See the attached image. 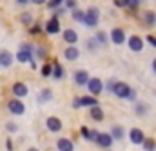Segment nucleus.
I'll return each instance as SVG.
<instances>
[{
  "instance_id": "4",
  "label": "nucleus",
  "mask_w": 156,
  "mask_h": 151,
  "mask_svg": "<svg viewBox=\"0 0 156 151\" xmlns=\"http://www.w3.org/2000/svg\"><path fill=\"white\" fill-rule=\"evenodd\" d=\"M113 93L116 95L118 98H127L129 93H131V87H129V84H125V82H116Z\"/></svg>"
},
{
  "instance_id": "11",
  "label": "nucleus",
  "mask_w": 156,
  "mask_h": 151,
  "mask_svg": "<svg viewBox=\"0 0 156 151\" xmlns=\"http://www.w3.org/2000/svg\"><path fill=\"white\" fill-rule=\"evenodd\" d=\"M45 127H47L51 133H56V131L62 129V120L56 118V116H49V118L45 120Z\"/></svg>"
},
{
  "instance_id": "3",
  "label": "nucleus",
  "mask_w": 156,
  "mask_h": 151,
  "mask_svg": "<svg viewBox=\"0 0 156 151\" xmlns=\"http://www.w3.org/2000/svg\"><path fill=\"white\" fill-rule=\"evenodd\" d=\"M87 89H89V93H91L93 97H96V95H100V93L104 91V82H102L100 78H91L89 84H87Z\"/></svg>"
},
{
  "instance_id": "2",
  "label": "nucleus",
  "mask_w": 156,
  "mask_h": 151,
  "mask_svg": "<svg viewBox=\"0 0 156 151\" xmlns=\"http://www.w3.org/2000/svg\"><path fill=\"white\" fill-rule=\"evenodd\" d=\"M7 109L13 115H24L26 106H24V102H22L20 98H11V100L7 102Z\"/></svg>"
},
{
  "instance_id": "1",
  "label": "nucleus",
  "mask_w": 156,
  "mask_h": 151,
  "mask_svg": "<svg viewBox=\"0 0 156 151\" xmlns=\"http://www.w3.org/2000/svg\"><path fill=\"white\" fill-rule=\"evenodd\" d=\"M98 18H100V11L98 7H89L85 11V18H83V24L87 28H96L98 26Z\"/></svg>"
},
{
  "instance_id": "40",
  "label": "nucleus",
  "mask_w": 156,
  "mask_h": 151,
  "mask_svg": "<svg viewBox=\"0 0 156 151\" xmlns=\"http://www.w3.org/2000/svg\"><path fill=\"white\" fill-rule=\"evenodd\" d=\"M115 84H116V80H109V82H107V86H105V89L113 93V89H115Z\"/></svg>"
},
{
  "instance_id": "6",
  "label": "nucleus",
  "mask_w": 156,
  "mask_h": 151,
  "mask_svg": "<svg viewBox=\"0 0 156 151\" xmlns=\"http://www.w3.org/2000/svg\"><path fill=\"white\" fill-rule=\"evenodd\" d=\"M127 44H129V49H131V51H134V53H140V51L144 49V40L138 37V35H133V37H129Z\"/></svg>"
},
{
  "instance_id": "8",
  "label": "nucleus",
  "mask_w": 156,
  "mask_h": 151,
  "mask_svg": "<svg viewBox=\"0 0 156 151\" xmlns=\"http://www.w3.org/2000/svg\"><path fill=\"white\" fill-rule=\"evenodd\" d=\"M129 138H131V142L133 144H144V140H145V135H144V131L142 129H138V127H133L131 131H129Z\"/></svg>"
},
{
  "instance_id": "18",
  "label": "nucleus",
  "mask_w": 156,
  "mask_h": 151,
  "mask_svg": "<svg viewBox=\"0 0 156 151\" xmlns=\"http://www.w3.org/2000/svg\"><path fill=\"white\" fill-rule=\"evenodd\" d=\"M64 57H66L67 60H76L78 57H80V51H78L75 46H71V47H67V49L64 51Z\"/></svg>"
},
{
  "instance_id": "9",
  "label": "nucleus",
  "mask_w": 156,
  "mask_h": 151,
  "mask_svg": "<svg viewBox=\"0 0 156 151\" xmlns=\"http://www.w3.org/2000/svg\"><path fill=\"white\" fill-rule=\"evenodd\" d=\"M60 31V20H58V17H53L47 24H45V33L47 35H56Z\"/></svg>"
},
{
  "instance_id": "45",
  "label": "nucleus",
  "mask_w": 156,
  "mask_h": 151,
  "mask_svg": "<svg viewBox=\"0 0 156 151\" xmlns=\"http://www.w3.org/2000/svg\"><path fill=\"white\" fill-rule=\"evenodd\" d=\"M27 2H31V0H16V4H20V6H26Z\"/></svg>"
},
{
  "instance_id": "12",
  "label": "nucleus",
  "mask_w": 156,
  "mask_h": 151,
  "mask_svg": "<svg viewBox=\"0 0 156 151\" xmlns=\"http://www.w3.org/2000/svg\"><path fill=\"white\" fill-rule=\"evenodd\" d=\"M111 40H113L116 46L123 44V42L127 40V37H125V31H123V29H120V28H115V29L111 31Z\"/></svg>"
},
{
  "instance_id": "13",
  "label": "nucleus",
  "mask_w": 156,
  "mask_h": 151,
  "mask_svg": "<svg viewBox=\"0 0 156 151\" xmlns=\"http://www.w3.org/2000/svg\"><path fill=\"white\" fill-rule=\"evenodd\" d=\"M62 37H64V42H67L69 46H75L78 42V33L75 29H66V31L62 33Z\"/></svg>"
},
{
  "instance_id": "20",
  "label": "nucleus",
  "mask_w": 156,
  "mask_h": 151,
  "mask_svg": "<svg viewBox=\"0 0 156 151\" xmlns=\"http://www.w3.org/2000/svg\"><path fill=\"white\" fill-rule=\"evenodd\" d=\"M53 98V89H49V87H45V89H42L38 95V100L40 102H49Z\"/></svg>"
},
{
  "instance_id": "27",
  "label": "nucleus",
  "mask_w": 156,
  "mask_h": 151,
  "mask_svg": "<svg viewBox=\"0 0 156 151\" xmlns=\"http://www.w3.org/2000/svg\"><path fill=\"white\" fill-rule=\"evenodd\" d=\"M94 38H96L98 44H107V33H105V31H98Z\"/></svg>"
},
{
  "instance_id": "10",
  "label": "nucleus",
  "mask_w": 156,
  "mask_h": 151,
  "mask_svg": "<svg viewBox=\"0 0 156 151\" xmlns=\"http://www.w3.org/2000/svg\"><path fill=\"white\" fill-rule=\"evenodd\" d=\"M27 93H29L27 84H24V82H15V84H13V95H15L16 98H22V97H26Z\"/></svg>"
},
{
  "instance_id": "47",
  "label": "nucleus",
  "mask_w": 156,
  "mask_h": 151,
  "mask_svg": "<svg viewBox=\"0 0 156 151\" xmlns=\"http://www.w3.org/2000/svg\"><path fill=\"white\" fill-rule=\"evenodd\" d=\"M13 149V144H11V140H7V151Z\"/></svg>"
},
{
  "instance_id": "31",
  "label": "nucleus",
  "mask_w": 156,
  "mask_h": 151,
  "mask_svg": "<svg viewBox=\"0 0 156 151\" xmlns=\"http://www.w3.org/2000/svg\"><path fill=\"white\" fill-rule=\"evenodd\" d=\"M20 49H22V51H26V53H29V55H33V51H35L33 44H29V42H24V44L20 46Z\"/></svg>"
},
{
  "instance_id": "23",
  "label": "nucleus",
  "mask_w": 156,
  "mask_h": 151,
  "mask_svg": "<svg viewBox=\"0 0 156 151\" xmlns=\"http://www.w3.org/2000/svg\"><path fill=\"white\" fill-rule=\"evenodd\" d=\"M53 76H55L56 80L64 78V68H62L58 62H55V64H53Z\"/></svg>"
},
{
  "instance_id": "37",
  "label": "nucleus",
  "mask_w": 156,
  "mask_h": 151,
  "mask_svg": "<svg viewBox=\"0 0 156 151\" xmlns=\"http://www.w3.org/2000/svg\"><path fill=\"white\" fill-rule=\"evenodd\" d=\"M66 6L75 11V9H76V0H66Z\"/></svg>"
},
{
  "instance_id": "15",
  "label": "nucleus",
  "mask_w": 156,
  "mask_h": 151,
  "mask_svg": "<svg viewBox=\"0 0 156 151\" xmlns=\"http://www.w3.org/2000/svg\"><path fill=\"white\" fill-rule=\"evenodd\" d=\"M11 64H13V55L9 51H0V66L9 68Z\"/></svg>"
},
{
  "instance_id": "17",
  "label": "nucleus",
  "mask_w": 156,
  "mask_h": 151,
  "mask_svg": "<svg viewBox=\"0 0 156 151\" xmlns=\"http://www.w3.org/2000/svg\"><path fill=\"white\" fill-rule=\"evenodd\" d=\"M91 118L93 120H96V122H102L104 120V109L100 108V106H94V108H91Z\"/></svg>"
},
{
  "instance_id": "44",
  "label": "nucleus",
  "mask_w": 156,
  "mask_h": 151,
  "mask_svg": "<svg viewBox=\"0 0 156 151\" xmlns=\"http://www.w3.org/2000/svg\"><path fill=\"white\" fill-rule=\"evenodd\" d=\"M31 2H33V4H37V6H42V4H45L47 0H31Z\"/></svg>"
},
{
  "instance_id": "42",
  "label": "nucleus",
  "mask_w": 156,
  "mask_h": 151,
  "mask_svg": "<svg viewBox=\"0 0 156 151\" xmlns=\"http://www.w3.org/2000/svg\"><path fill=\"white\" fill-rule=\"evenodd\" d=\"M127 100H131V102H134V100H136V91H134V89H131V93H129Z\"/></svg>"
},
{
  "instance_id": "39",
  "label": "nucleus",
  "mask_w": 156,
  "mask_h": 151,
  "mask_svg": "<svg viewBox=\"0 0 156 151\" xmlns=\"http://www.w3.org/2000/svg\"><path fill=\"white\" fill-rule=\"evenodd\" d=\"M42 31V26L40 24H35V28H31V35H38Z\"/></svg>"
},
{
  "instance_id": "28",
  "label": "nucleus",
  "mask_w": 156,
  "mask_h": 151,
  "mask_svg": "<svg viewBox=\"0 0 156 151\" xmlns=\"http://www.w3.org/2000/svg\"><path fill=\"white\" fill-rule=\"evenodd\" d=\"M80 135H82L85 140H91V129H89L87 126H82V127H80Z\"/></svg>"
},
{
  "instance_id": "19",
  "label": "nucleus",
  "mask_w": 156,
  "mask_h": 151,
  "mask_svg": "<svg viewBox=\"0 0 156 151\" xmlns=\"http://www.w3.org/2000/svg\"><path fill=\"white\" fill-rule=\"evenodd\" d=\"M80 100H82V106H89V108H94V106H98V98H94L93 95L80 97Z\"/></svg>"
},
{
  "instance_id": "7",
  "label": "nucleus",
  "mask_w": 156,
  "mask_h": 151,
  "mask_svg": "<svg viewBox=\"0 0 156 151\" xmlns=\"http://www.w3.org/2000/svg\"><path fill=\"white\" fill-rule=\"evenodd\" d=\"M73 78H75V84L80 86V87H82V86H87V84H89V80H91V76H89V73H87L85 69H78Z\"/></svg>"
},
{
  "instance_id": "29",
  "label": "nucleus",
  "mask_w": 156,
  "mask_h": 151,
  "mask_svg": "<svg viewBox=\"0 0 156 151\" xmlns=\"http://www.w3.org/2000/svg\"><path fill=\"white\" fill-rule=\"evenodd\" d=\"M35 55H37V58H40V60H42V58H45V57H47V49L40 46V47H37V49H35Z\"/></svg>"
},
{
  "instance_id": "36",
  "label": "nucleus",
  "mask_w": 156,
  "mask_h": 151,
  "mask_svg": "<svg viewBox=\"0 0 156 151\" xmlns=\"http://www.w3.org/2000/svg\"><path fill=\"white\" fill-rule=\"evenodd\" d=\"M98 46V42H96V38H89V42H87V47L89 49H94Z\"/></svg>"
},
{
  "instance_id": "50",
  "label": "nucleus",
  "mask_w": 156,
  "mask_h": 151,
  "mask_svg": "<svg viewBox=\"0 0 156 151\" xmlns=\"http://www.w3.org/2000/svg\"><path fill=\"white\" fill-rule=\"evenodd\" d=\"M107 151H111V149H107Z\"/></svg>"
},
{
  "instance_id": "35",
  "label": "nucleus",
  "mask_w": 156,
  "mask_h": 151,
  "mask_svg": "<svg viewBox=\"0 0 156 151\" xmlns=\"http://www.w3.org/2000/svg\"><path fill=\"white\" fill-rule=\"evenodd\" d=\"M5 129H7L9 133H15L18 127H16V124H13V122H7V124H5Z\"/></svg>"
},
{
  "instance_id": "43",
  "label": "nucleus",
  "mask_w": 156,
  "mask_h": 151,
  "mask_svg": "<svg viewBox=\"0 0 156 151\" xmlns=\"http://www.w3.org/2000/svg\"><path fill=\"white\" fill-rule=\"evenodd\" d=\"M73 108H75V109L82 108V100H80V97H78V98H75V102H73Z\"/></svg>"
},
{
  "instance_id": "34",
  "label": "nucleus",
  "mask_w": 156,
  "mask_h": 151,
  "mask_svg": "<svg viewBox=\"0 0 156 151\" xmlns=\"http://www.w3.org/2000/svg\"><path fill=\"white\" fill-rule=\"evenodd\" d=\"M113 4L116 7H127L129 6V0H113Z\"/></svg>"
},
{
  "instance_id": "41",
  "label": "nucleus",
  "mask_w": 156,
  "mask_h": 151,
  "mask_svg": "<svg viewBox=\"0 0 156 151\" xmlns=\"http://www.w3.org/2000/svg\"><path fill=\"white\" fill-rule=\"evenodd\" d=\"M145 40L153 46V47H156V37H153V35H149V37H145Z\"/></svg>"
},
{
  "instance_id": "26",
  "label": "nucleus",
  "mask_w": 156,
  "mask_h": 151,
  "mask_svg": "<svg viewBox=\"0 0 156 151\" xmlns=\"http://www.w3.org/2000/svg\"><path fill=\"white\" fill-rule=\"evenodd\" d=\"M83 18H85V11H80V9H75V11H73V20L83 24Z\"/></svg>"
},
{
  "instance_id": "14",
  "label": "nucleus",
  "mask_w": 156,
  "mask_h": 151,
  "mask_svg": "<svg viewBox=\"0 0 156 151\" xmlns=\"http://www.w3.org/2000/svg\"><path fill=\"white\" fill-rule=\"evenodd\" d=\"M56 148H58V151H75V146H73V142L69 138L56 140Z\"/></svg>"
},
{
  "instance_id": "33",
  "label": "nucleus",
  "mask_w": 156,
  "mask_h": 151,
  "mask_svg": "<svg viewBox=\"0 0 156 151\" xmlns=\"http://www.w3.org/2000/svg\"><path fill=\"white\" fill-rule=\"evenodd\" d=\"M62 2H64V0H49V2H47V7H49V9H55V7L58 9V7L62 6Z\"/></svg>"
},
{
  "instance_id": "30",
  "label": "nucleus",
  "mask_w": 156,
  "mask_h": 151,
  "mask_svg": "<svg viewBox=\"0 0 156 151\" xmlns=\"http://www.w3.org/2000/svg\"><path fill=\"white\" fill-rule=\"evenodd\" d=\"M134 111H136V115H140V116H144V115L147 113V106H145V104H136V108H134Z\"/></svg>"
},
{
  "instance_id": "46",
  "label": "nucleus",
  "mask_w": 156,
  "mask_h": 151,
  "mask_svg": "<svg viewBox=\"0 0 156 151\" xmlns=\"http://www.w3.org/2000/svg\"><path fill=\"white\" fill-rule=\"evenodd\" d=\"M62 13H64V9H62V7H58V9H56V13H55V17H58V15H62Z\"/></svg>"
},
{
  "instance_id": "22",
  "label": "nucleus",
  "mask_w": 156,
  "mask_h": 151,
  "mask_svg": "<svg viewBox=\"0 0 156 151\" xmlns=\"http://www.w3.org/2000/svg\"><path fill=\"white\" fill-rule=\"evenodd\" d=\"M16 60L22 62V64H26V62H31V60H33V55H29V53H26V51L20 49V51L16 53Z\"/></svg>"
},
{
  "instance_id": "5",
  "label": "nucleus",
  "mask_w": 156,
  "mask_h": 151,
  "mask_svg": "<svg viewBox=\"0 0 156 151\" xmlns=\"http://www.w3.org/2000/svg\"><path fill=\"white\" fill-rule=\"evenodd\" d=\"M113 142H115V138L111 137V133H100L98 138H96V144L100 148H104V149H109L113 146Z\"/></svg>"
},
{
  "instance_id": "48",
  "label": "nucleus",
  "mask_w": 156,
  "mask_h": 151,
  "mask_svg": "<svg viewBox=\"0 0 156 151\" xmlns=\"http://www.w3.org/2000/svg\"><path fill=\"white\" fill-rule=\"evenodd\" d=\"M153 71H154V73H156V58H154V60H153Z\"/></svg>"
},
{
  "instance_id": "49",
  "label": "nucleus",
  "mask_w": 156,
  "mask_h": 151,
  "mask_svg": "<svg viewBox=\"0 0 156 151\" xmlns=\"http://www.w3.org/2000/svg\"><path fill=\"white\" fill-rule=\"evenodd\" d=\"M27 151H40V149H37V148H29Z\"/></svg>"
},
{
  "instance_id": "21",
  "label": "nucleus",
  "mask_w": 156,
  "mask_h": 151,
  "mask_svg": "<svg viewBox=\"0 0 156 151\" xmlns=\"http://www.w3.org/2000/svg\"><path fill=\"white\" fill-rule=\"evenodd\" d=\"M123 127L122 126H113V129H111V137L115 138V140H122L123 138Z\"/></svg>"
},
{
  "instance_id": "24",
  "label": "nucleus",
  "mask_w": 156,
  "mask_h": 151,
  "mask_svg": "<svg viewBox=\"0 0 156 151\" xmlns=\"http://www.w3.org/2000/svg\"><path fill=\"white\" fill-rule=\"evenodd\" d=\"M142 146H144L145 151H154L156 149V140H153V138H145Z\"/></svg>"
},
{
  "instance_id": "32",
  "label": "nucleus",
  "mask_w": 156,
  "mask_h": 151,
  "mask_svg": "<svg viewBox=\"0 0 156 151\" xmlns=\"http://www.w3.org/2000/svg\"><path fill=\"white\" fill-rule=\"evenodd\" d=\"M42 75H44V76L53 75V66H49V64H44V66H42Z\"/></svg>"
},
{
  "instance_id": "38",
  "label": "nucleus",
  "mask_w": 156,
  "mask_h": 151,
  "mask_svg": "<svg viewBox=\"0 0 156 151\" xmlns=\"http://www.w3.org/2000/svg\"><path fill=\"white\" fill-rule=\"evenodd\" d=\"M138 6H140V0H129V6H127V7H129V9H136Z\"/></svg>"
},
{
  "instance_id": "25",
  "label": "nucleus",
  "mask_w": 156,
  "mask_h": 151,
  "mask_svg": "<svg viewBox=\"0 0 156 151\" xmlns=\"http://www.w3.org/2000/svg\"><path fill=\"white\" fill-rule=\"evenodd\" d=\"M20 22H22L24 26H29V24H33V15H31V13H22V17H20Z\"/></svg>"
},
{
  "instance_id": "16",
  "label": "nucleus",
  "mask_w": 156,
  "mask_h": 151,
  "mask_svg": "<svg viewBox=\"0 0 156 151\" xmlns=\"http://www.w3.org/2000/svg\"><path fill=\"white\" fill-rule=\"evenodd\" d=\"M144 24L149 26V28L156 26V13L154 11H144Z\"/></svg>"
}]
</instances>
